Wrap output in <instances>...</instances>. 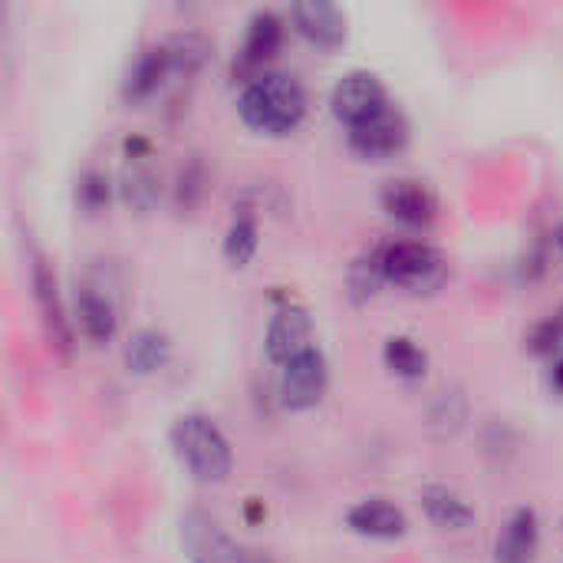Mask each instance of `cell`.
<instances>
[{"label": "cell", "mask_w": 563, "mask_h": 563, "mask_svg": "<svg viewBox=\"0 0 563 563\" xmlns=\"http://www.w3.org/2000/svg\"><path fill=\"white\" fill-rule=\"evenodd\" d=\"M280 46H284V16L274 10H254L247 26H244L241 46L234 49L231 76L247 86L251 79L267 73L264 66L277 56Z\"/></svg>", "instance_id": "52a82bcc"}, {"label": "cell", "mask_w": 563, "mask_h": 563, "mask_svg": "<svg viewBox=\"0 0 563 563\" xmlns=\"http://www.w3.org/2000/svg\"><path fill=\"white\" fill-rule=\"evenodd\" d=\"M419 505H422V515L439 528V531H449V534H462V531H472L478 515L475 508L468 505L465 495H459L455 488L449 485H426L419 492Z\"/></svg>", "instance_id": "e0dca14e"}, {"label": "cell", "mask_w": 563, "mask_h": 563, "mask_svg": "<svg viewBox=\"0 0 563 563\" xmlns=\"http://www.w3.org/2000/svg\"><path fill=\"white\" fill-rule=\"evenodd\" d=\"M386 106H389L386 82L373 69H350L330 89V109L350 129L366 122V119H373Z\"/></svg>", "instance_id": "ba28073f"}, {"label": "cell", "mask_w": 563, "mask_h": 563, "mask_svg": "<svg viewBox=\"0 0 563 563\" xmlns=\"http://www.w3.org/2000/svg\"><path fill=\"white\" fill-rule=\"evenodd\" d=\"M168 442L185 472L201 485H221L234 472V449L221 426L205 412H185L172 422Z\"/></svg>", "instance_id": "7a4b0ae2"}, {"label": "cell", "mask_w": 563, "mask_h": 563, "mask_svg": "<svg viewBox=\"0 0 563 563\" xmlns=\"http://www.w3.org/2000/svg\"><path fill=\"white\" fill-rule=\"evenodd\" d=\"M346 284H350V297L353 300H369L379 294V287L386 284L383 274V244L366 247L346 271Z\"/></svg>", "instance_id": "cb8c5ba5"}, {"label": "cell", "mask_w": 563, "mask_h": 563, "mask_svg": "<svg viewBox=\"0 0 563 563\" xmlns=\"http://www.w3.org/2000/svg\"><path fill=\"white\" fill-rule=\"evenodd\" d=\"M257 244H261V228H257V208L251 205H238L231 221H228V231L221 238V254L231 267H247L257 254Z\"/></svg>", "instance_id": "44dd1931"}, {"label": "cell", "mask_w": 563, "mask_h": 563, "mask_svg": "<svg viewBox=\"0 0 563 563\" xmlns=\"http://www.w3.org/2000/svg\"><path fill=\"white\" fill-rule=\"evenodd\" d=\"M125 366L135 376H152L158 369H165L172 363V336L158 327H139L129 340H125Z\"/></svg>", "instance_id": "d6986e66"}, {"label": "cell", "mask_w": 563, "mask_h": 563, "mask_svg": "<svg viewBox=\"0 0 563 563\" xmlns=\"http://www.w3.org/2000/svg\"><path fill=\"white\" fill-rule=\"evenodd\" d=\"M238 115L261 135H290L307 115V89L294 73L267 69L241 89Z\"/></svg>", "instance_id": "6da1fadb"}, {"label": "cell", "mask_w": 563, "mask_h": 563, "mask_svg": "<svg viewBox=\"0 0 563 563\" xmlns=\"http://www.w3.org/2000/svg\"><path fill=\"white\" fill-rule=\"evenodd\" d=\"M554 244H558V251H561V257H563V221L554 228Z\"/></svg>", "instance_id": "83f0119b"}, {"label": "cell", "mask_w": 563, "mask_h": 563, "mask_svg": "<svg viewBox=\"0 0 563 563\" xmlns=\"http://www.w3.org/2000/svg\"><path fill=\"white\" fill-rule=\"evenodd\" d=\"M205 188H208V165L198 152H188L178 165V175H175V188H172V198L178 205V211H191L201 198H205Z\"/></svg>", "instance_id": "d4e9b609"}, {"label": "cell", "mask_w": 563, "mask_h": 563, "mask_svg": "<svg viewBox=\"0 0 563 563\" xmlns=\"http://www.w3.org/2000/svg\"><path fill=\"white\" fill-rule=\"evenodd\" d=\"M346 528L369 541H399L409 531V518L389 498H363V501L350 505Z\"/></svg>", "instance_id": "5bb4252c"}, {"label": "cell", "mask_w": 563, "mask_h": 563, "mask_svg": "<svg viewBox=\"0 0 563 563\" xmlns=\"http://www.w3.org/2000/svg\"><path fill=\"white\" fill-rule=\"evenodd\" d=\"M561 531H563V518H561Z\"/></svg>", "instance_id": "f1b7e54d"}, {"label": "cell", "mask_w": 563, "mask_h": 563, "mask_svg": "<svg viewBox=\"0 0 563 563\" xmlns=\"http://www.w3.org/2000/svg\"><path fill=\"white\" fill-rule=\"evenodd\" d=\"M468 422V396L459 386L439 389L426 406V429L439 439H452Z\"/></svg>", "instance_id": "7402d4cb"}, {"label": "cell", "mask_w": 563, "mask_h": 563, "mask_svg": "<svg viewBox=\"0 0 563 563\" xmlns=\"http://www.w3.org/2000/svg\"><path fill=\"white\" fill-rule=\"evenodd\" d=\"M112 201V181L102 168H82L76 178V208L82 214H99Z\"/></svg>", "instance_id": "484cf974"}, {"label": "cell", "mask_w": 563, "mask_h": 563, "mask_svg": "<svg viewBox=\"0 0 563 563\" xmlns=\"http://www.w3.org/2000/svg\"><path fill=\"white\" fill-rule=\"evenodd\" d=\"M551 389L563 396V343L561 350H558V356L551 360Z\"/></svg>", "instance_id": "4316f807"}, {"label": "cell", "mask_w": 563, "mask_h": 563, "mask_svg": "<svg viewBox=\"0 0 563 563\" xmlns=\"http://www.w3.org/2000/svg\"><path fill=\"white\" fill-rule=\"evenodd\" d=\"M541 548V518L534 508H515L495 541V563H534Z\"/></svg>", "instance_id": "2e32d148"}, {"label": "cell", "mask_w": 563, "mask_h": 563, "mask_svg": "<svg viewBox=\"0 0 563 563\" xmlns=\"http://www.w3.org/2000/svg\"><path fill=\"white\" fill-rule=\"evenodd\" d=\"M290 20L297 33L320 49H336L346 43V13L330 0H297L290 7Z\"/></svg>", "instance_id": "4fadbf2b"}, {"label": "cell", "mask_w": 563, "mask_h": 563, "mask_svg": "<svg viewBox=\"0 0 563 563\" xmlns=\"http://www.w3.org/2000/svg\"><path fill=\"white\" fill-rule=\"evenodd\" d=\"M327 386H330V360L317 343L277 369V396L294 412L313 409L327 396Z\"/></svg>", "instance_id": "8992f818"}, {"label": "cell", "mask_w": 563, "mask_h": 563, "mask_svg": "<svg viewBox=\"0 0 563 563\" xmlns=\"http://www.w3.org/2000/svg\"><path fill=\"white\" fill-rule=\"evenodd\" d=\"M172 82V66H168V53H165V43L155 40V43H145L125 66V76H122V99L139 106V102H148L152 96H158L165 86Z\"/></svg>", "instance_id": "7c38bea8"}, {"label": "cell", "mask_w": 563, "mask_h": 563, "mask_svg": "<svg viewBox=\"0 0 563 563\" xmlns=\"http://www.w3.org/2000/svg\"><path fill=\"white\" fill-rule=\"evenodd\" d=\"M178 541L188 563H274L267 554L244 548L238 538H231L218 518L208 511H185L178 518Z\"/></svg>", "instance_id": "277c9868"}, {"label": "cell", "mask_w": 563, "mask_h": 563, "mask_svg": "<svg viewBox=\"0 0 563 563\" xmlns=\"http://www.w3.org/2000/svg\"><path fill=\"white\" fill-rule=\"evenodd\" d=\"M310 346H313V320H310L307 307H300L297 300H280L264 330L267 360L280 369L284 363H290L294 356H300Z\"/></svg>", "instance_id": "30bf717a"}, {"label": "cell", "mask_w": 563, "mask_h": 563, "mask_svg": "<svg viewBox=\"0 0 563 563\" xmlns=\"http://www.w3.org/2000/svg\"><path fill=\"white\" fill-rule=\"evenodd\" d=\"M73 327L79 330L82 340H89L96 346L109 343L119 330V317H115L112 300L99 287L82 284L76 290V300H73Z\"/></svg>", "instance_id": "9a60e30c"}, {"label": "cell", "mask_w": 563, "mask_h": 563, "mask_svg": "<svg viewBox=\"0 0 563 563\" xmlns=\"http://www.w3.org/2000/svg\"><path fill=\"white\" fill-rule=\"evenodd\" d=\"M383 363L399 379H422L429 373V353L406 333H396L383 343Z\"/></svg>", "instance_id": "603a6c76"}, {"label": "cell", "mask_w": 563, "mask_h": 563, "mask_svg": "<svg viewBox=\"0 0 563 563\" xmlns=\"http://www.w3.org/2000/svg\"><path fill=\"white\" fill-rule=\"evenodd\" d=\"M379 205L393 221H399L406 228H429L439 214L435 191L422 178H412V175H399V178L383 181Z\"/></svg>", "instance_id": "8fae6325"}, {"label": "cell", "mask_w": 563, "mask_h": 563, "mask_svg": "<svg viewBox=\"0 0 563 563\" xmlns=\"http://www.w3.org/2000/svg\"><path fill=\"white\" fill-rule=\"evenodd\" d=\"M409 135H412V125H409L406 112H402L399 106L389 102V106L379 109L373 119L353 125V129L346 132V142H350V148H353L356 155L383 162V158L399 155V152L409 145Z\"/></svg>", "instance_id": "9c48e42d"}, {"label": "cell", "mask_w": 563, "mask_h": 563, "mask_svg": "<svg viewBox=\"0 0 563 563\" xmlns=\"http://www.w3.org/2000/svg\"><path fill=\"white\" fill-rule=\"evenodd\" d=\"M152 155H125V165H122V178H119V191H122V201L145 214L158 205V175L148 162Z\"/></svg>", "instance_id": "ffe728a7"}, {"label": "cell", "mask_w": 563, "mask_h": 563, "mask_svg": "<svg viewBox=\"0 0 563 563\" xmlns=\"http://www.w3.org/2000/svg\"><path fill=\"white\" fill-rule=\"evenodd\" d=\"M30 290H33V303L40 310V320H43V330H46V340H49L53 353L69 356L73 340H76V327H73V320H69V313L63 307L56 271L46 261V254L36 251V247H30Z\"/></svg>", "instance_id": "5b68a950"}, {"label": "cell", "mask_w": 563, "mask_h": 563, "mask_svg": "<svg viewBox=\"0 0 563 563\" xmlns=\"http://www.w3.org/2000/svg\"><path fill=\"white\" fill-rule=\"evenodd\" d=\"M383 274L409 294H432L449 280V257L429 241H383Z\"/></svg>", "instance_id": "3957f363"}, {"label": "cell", "mask_w": 563, "mask_h": 563, "mask_svg": "<svg viewBox=\"0 0 563 563\" xmlns=\"http://www.w3.org/2000/svg\"><path fill=\"white\" fill-rule=\"evenodd\" d=\"M165 43V53H168V66H172V82H185V79H195L211 53H214V43L208 33L201 30H175L168 36H162Z\"/></svg>", "instance_id": "ac0fdd59"}]
</instances>
